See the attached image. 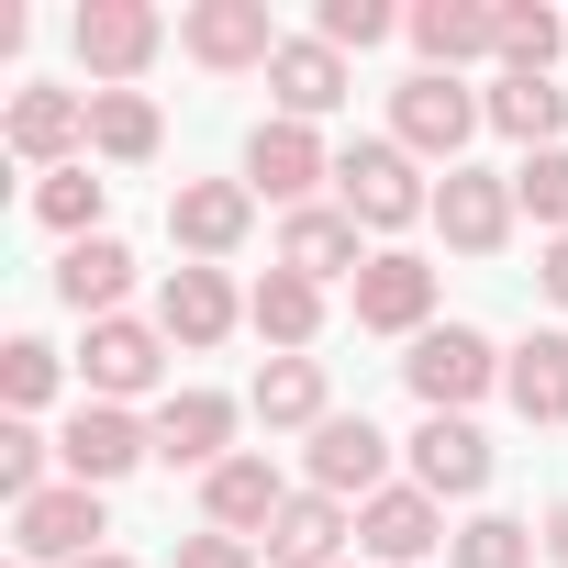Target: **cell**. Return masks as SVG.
<instances>
[{"label":"cell","mask_w":568,"mask_h":568,"mask_svg":"<svg viewBox=\"0 0 568 568\" xmlns=\"http://www.w3.org/2000/svg\"><path fill=\"white\" fill-rule=\"evenodd\" d=\"M568 45V23L546 12V0H501V79H546Z\"/></svg>","instance_id":"1f68e13d"},{"label":"cell","mask_w":568,"mask_h":568,"mask_svg":"<svg viewBox=\"0 0 568 568\" xmlns=\"http://www.w3.org/2000/svg\"><path fill=\"white\" fill-rule=\"evenodd\" d=\"M357 324L368 335H435V267L413 245H379L357 267Z\"/></svg>","instance_id":"7c38bea8"},{"label":"cell","mask_w":568,"mask_h":568,"mask_svg":"<svg viewBox=\"0 0 568 568\" xmlns=\"http://www.w3.org/2000/svg\"><path fill=\"white\" fill-rule=\"evenodd\" d=\"M234 324H245V302H234L223 267H168V291H156V335H168V346L201 357V346H223Z\"/></svg>","instance_id":"44dd1931"},{"label":"cell","mask_w":568,"mask_h":568,"mask_svg":"<svg viewBox=\"0 0 568 568\" xmlns=\"http://www.w3.org/2000/svg\"><path fill=\"white\" fill-rule=\"evenodd\" d=\"M45 457H57V435H34V424H0V490H12V513H23L34 490H57V479H45Z\"/></svg>","instance_id":"d590c367"},{"label":"cell","mask_w":568,"mask_h":568,"mask_svg":"<svg viewBox=\"0 0 568 568\" xmlns=\"http://www.w3.org/2000/svg\"><path fill=\"white\" fill-rule=\"evenodd\" d=\"M0 145H12L23 168H79L90 156V90H57V79H23L12 90V112H0Z\"/></svg>","instance_id":"5b68a950"},{"label":"cell","mask_w":568,"mask_h":568,"mask_svg":"<svg viewBox=\"0 0 568 568\" xmlns=\"http://www.w3.org/2000/svg\"><path fill=\"white\" fill-rule=\"evenodd\" d=\"M57 379H68V357H57L45 335H12V346H0V402H12V424H34V413L57 402Z\"/></svg>","instance_id":"4dcf8cb0"},{"label":"cell","mask_w":568,"mask_h":568,"mask_svg":"<svg viewBox=\"0 0 568 568\" xmlns=\"http://www.w3.org/2000/svg\"><path fill=\"white\" fill-rule=\"evenodd\" d=\"M335 179V156H324V134L313 123H291V112H267L256 134H245V190L256 201H291V212H313V190Z\"/></svg>","instance_id":"30bf717a"},{"label":"cell","mask_w":568,"mask_h":568,"mask_svg":"<svg viewBox=\"0 0 568 568\" xmlns=\"http://www.w3.org/2000/svg\"><path fill=\"white\" fill-rule=\"evenodd\" d=\"M302 468H313V490H335V501H379V490H390V435H379L368 413H335V424L302 446Z\"/></svg>","instance_id":"9a60e30c"},{"label":"cell","mask_w":568,"mask_h":568,"mask_svg":"<svg viewBox=\"0 0 568 568\" xmlns=\"http://www.w3.org/2000/svg\"><path fill=\"white\" fill-rule=\"evenodd\" d=\"M101 201H112V179H90V156H79V168H57V179H34V223H45V234H68V245H90V234H101Z\"/></svg>","instance_id":"f546056e"},{"label":"cell","mask_w":568,"mask_h":568,"mask_svg":"<svg viewBox=\"0 0 568 568\" xmlns=\"http://www.w3.org/2000/svg\"><path fill=\"white\" fill-rule=\"evenodd\" d=\"M490 123V101L468 90V79H435V68H413L402 90H390V145L402 156H435V168H468V134Z\"/></svg>","instance_id":"6da1fadb"},{"label":"cell","mask_w":568,"mask_h":568,"mask_svg":"<svg viewBox=\"0 0 568 568\" xmlns=\"http://www.w3.org/2000/svg\"><path fill=\"white\" fill-rule=\"evenodd\" d=\"M79 568H134V557H123V546H101V557H79Z\"/></svg>","instance_id":"ab89813d"},{"label":"cell","mask_w":568,"mask_h":568,"mask_svg":"<svg viewBox=\"0 0 568 568\" xmlns=\"http://www.w3.org/2000/svg\"><path fill=\"white\" fill-rule=\"evenodd\" d=\"M245 223H256V190H245V179H179V190H168V234H179L190 267H223V256L245 245Z\"/></svg>","instance_id":"8fae6325"},{"label":"cell","mask_w":568,"mask_h":568,"mask_svg":"<svg viewBox=\"0 0 568 568\" xmlns=\"http://www.w3.org/2000/svg\"><path fill=\"white\" fill-rule=\"evenodd\" d=\"M313 34H324L335 57H368V45H390V34H402V12H390V0H324Z\"/></svg>","instance_id":"e575fe53"},{"label":"cell","mask_w":568,"mask_h":568,"mask_svg":"<svg viewBox=\"0 0 568 568\" xmlns=\"http://www.w3.org/2000/svg\"><path fill=\"white\" fill-rule=\"evenodd\" d=\"M156 368H168V335H156V324H134V313L90 324V346H79L90 402H123V413H134V390H156Z\"/></svg>","instance_id":"5bb4252c"},{"label":"cell","mask_w":568,"mask_h":568,"mask_svg":"<svg viewBox=\"0 0 568 568\" xmlns=\"http://www.w3.org/2000/svg\"><path fill=\"white\" fill-rule=\"evenodd\" d=\"M278 513H291V479H278L256 446H234V457L201 479V524H212V535H267Z\"/></svg>","instance_id":"ac0fdd59"},{"label":"cell","mask_w":568,"mask_h":568,"mask_svg":"<svg viewBox=\"0 0 568 568\" xmlns=\"http://www.w3.org/2000/svg\"><path fill=\"white\" fill-rule=\"evenodd\" d=\"M513 168H446L435 179V234L457 245V256H501L513 245Z\"/></svg>","instance_id":"9c48e42d"},{"label":"cell","mask_w":568,"mask_h":568,"mask_svg":"<svg viewBox=\"0 0 568 568\" xmlns=\"http://www.w3.org/2000/svg\"><path fill=\"white\" fill-rule=\"evenodd\" d=\"M535 546H546L535 524H513V513H468L446 557H457V568H535Z\"/></svg>","instance_id":"d6a6232c"},{"label":"cell","mask_w":568,"mask_h":568,"mask_svg":"<svg viewBox=\"0 0 568 568\" xmlns=\"http://www.w3.org/2000/svg\"><path fill=\"white\" fill-rule=\"evenodd\" d=\"M368 223L346 212V201H313V212H291V223H278V267H291V278H313V291H324V278H346V291H357V267L379 256V245H357Z\"/></svg>","instance_id":"4fadbf2b"},{"label":"cell","mask_w":568,"mask_h":568,"mask_svg":"<svg viewBox=\"0 0 568 568\" xmlns=\"http://www.w3.org/2000/svg\"><path fill=\"white\" fill-rule=\"evenodd\" d=\"M402 379H413V402H424V413H468L479 390H501V346H490L479 324H435V335H413Z\"/></svg>","instance_id":"3957f363"},{"label":"cell","mask_w":568,"mask_h":568,"mask_svg":"<svg viewBox=\"0 0 568 568\" xmlns=\"http://www.w3.org/2000/svg\"><path fill=\"white\" fill-rule=\"evenodd\" d=\"M479 101H490V123H501V134H513L524 156L568 134V90H557V79H490Z\"/></svg>","instance_id":"83f0119b"},{"label":"cell","mask_w":568,"mask_h":568,"mask_svg":"<svg viewBox=\"0 0 568 568\" xmlns=\"http://www.w3.org/2000/svg\"><path fill=\"white\" fill-rule=\"evenodd\" d=\"M123 291H134V245H123V234H90V245H68V256H57V302H68V313L112 324V313H123Z\"/></svg>","instance_id":"cb8c5ba5"},{"label":"cell","mask_w":568,"mask_h":568,"mask_svg":"<svg viewBox=\"0 0 568 568\" xmlns=\"http://www.w3.org/2000/svg\"><path fill=\"white\" fill-rule=\"evenodd\" d=\"M357 546H368L379 568H413V557H435V546H446V501H435V490H413V479H390L379 501H357Z\"/></svg>","instance_id":"ffe728a7"},{"label":"cell","mask_w":568,"mask_h":568,"mask_svg":"<svg viewBox=\"0 0 568 568\" xmlns=\"http://www.w3.org/2000/svg\"><path fill=\"white\" fill-rule=\"evenodd\" d=\"M413 490L479 501V490H490V435H479L468 413H424V424H413Z\"/></svg>","instance_id":"2e32d148"},{"label":"cell","mask_w":568,"mask_h":568,"mask_svg":"<svg viewBox=\"0 0 568 568\" xmlns=\"http://www.w3.org/2000/svg\"><path fill=\"white\" fill-rule=\"evenodd\" d=\"M513 212H524L535 234H568V145H535V156L513 168Z\"/></svg>","instance_id":"836d02e7"},{"label":"cell","mask_w":568,"mask_h":568,"mask_svg":"<svg viewBox=\"0 0 568 568\" xmlns=\"http://www.w3.org/2000/svg\"><path fill=\"white\" fill-rule=\"evenodd\" d=\"M535 278H546V302L568 313V234H546V256H535Z\"/></svg>","instance_id":"74e56055"},{"label":"cell","mask_w":568,"mask_h":568,"mask_svg":"<svg viewBox=\"0 0 568 568\" xmlns=\"http://www.w3.org/2000/svg\"><path fill=\"white\" fill-rule=\"evenodd\" d=\"M245 413H256L267 435H324V424H335V402H324V357H267L256 390H245Z\"/></svg>","instance_id":"603a6c76"},{"label":"cell","mask_w":568,"mask_h":568,"mask_svg":"<svg viewBox=\"0 0 568 568\" xmlns=\"http://www.w3.org/2000/svg\"><path fill=\"white\" fill-rule=\"evenodd\" d=\"M501 390H513L524 424H568V335H524L501 357Z\"/></svg>","instance_id":"4316f807"},{"label":"cell","mask_w":568,"mask_h":568,"mask_svg":"<svg viewBox=\"0 0 568 568\" xmlns=\"http://www.w3.org/2000/svg\"><path fill=\"white\" fill-rule=\"evenodd\" d=\"M335 201H346L368 234H402V223H424V212H435V190H424V156H402L390 134H357V145L335 156Z\"/></svg>","instance_id":"7a4b0ae2"},{"label":"cell","mask_w":568,"mask_h":568,"mask_svg":"<svg viewBox=\"0 0 568 568\" xmlns=\"http://www.w3.org/2000/svg\"><path fill=\"white\" fill-rule=\"evenodd\" d=\"M68 34H79V68L101 90H134L156 68V45H168V12H156V0H79Z\"/></svg>","instance_id":"277c9868"},{"label":"cell","mask_w":568,"mask_h":568,"mask_svg":"<svg viewBox=\"0 0 568 568\" xmlns=\"http://www.w3.org/2000/svg\"><path fill=\"white\" fill-rule=\"evenodd\" d=\"M179 568H256V546H245V535H212V524H201V535H179Z\"/></svg>","instance_id":"8d00e7d4"},{"label":"cell","mask_w":568,"mask_h":568,"mask_svg":"<svg viewBox=\"0 0 568 568\" xmlns=\"http://www.w3.org/2000/svg\"><path fill=\"white\" fill-rule=\"evenodd\" d=\"M101 535H112V513H101V490H79V479H57V490H34V501L12 513V557H23V568H79V557H101Z\"/></svg>","instance_id":"8992f818"},{"label":"cell","mask_w":568,"mask_h":568,"mask_svg":"<svg viewBox=\"0 0 568 568\" xmlns=\"http://www.w3.org/2000/svg\"><path fill=\"white\" fill-rule=\"evenodd\" d=\"M267 90H278V112H291V123H324V112L346 101V57H335L324 34H291V45L267 57Z\"/></svg>","instance_id":"d4e9b609"},{"label":"cell","mask_w":568,"mask_h":568,"mask_svg":"<svg viewBox=\"0 0 568 568\" xmlns=\"http://www.w3.org/2000/svg\"><path fill=\"white\" fill-rule=\"evenodd\" d=\"M546 557H557V568H568V501H557V513H546Z\"/></svg>","instance_id":"f35d334b"},{"label":"cell","mask_w":568,"mask_h":568,"mask_svg":"<svg viewBox=\"0 0 568 568\" xmlns=\"http://www.w3.org/2000/svg\"><path fill=\"white\" fill-rule=\"evenodd\" d=\"M346 535H357V501L291 490V513L267 524V568H346Z\"/></svg>","instance_id":"7402d4cb"},{"label":"cell","mask_w":568,"mask_h":568,"mask_svg":"<svg viewBox=\"0 0 568 568\" xmlns=\"http://www.w3.org/2000/svg\"><path fill=\"white\" fill-rule=\"evenodd\" d=\"M278 45H291V34L267 23V0H201V12H179V57L212 68V79H245V68H267Z\"/></svg>","instance_id":"ba28073f"},{"label":"cell","mask_w":568,"mask_h":568,"mask_svg":"<svg viewBox=\"0 0 568 568\" xmlns=\"http://www.w3.org/2000/svg\"><path fill=\"white\" fill-rule=\"evenodd\" d=\"M402 34H413V57L435 79H457L468 57H501V0H413Z\"/></svg>","instance_id":"e0dca14e"},{"label":"cell","mask_w":568,"mask_h":568,"mask_svg":"<svg viewBox=\"0 0 568 568\" xmlns=\"http://www.w3.org/2000/svg\"><path fill=\"white\" fill-rule=\"evenodd\" d=\"M156 101L145 90H90V156H112V168H145L156 156Z\"/></svg>","instance_id":"f1b7e54d"},{"label":"cell","mask_w":568,"mask_h":568,"mask_svg":"<svg viewBox=\"0 0 568 568\" xmlns=\"http://www.w3.org/2000/svg\"><path fill=\"white\" fill-rule=\"evenodd\" d=\"M156 457V435L123 413V402H79L68 424H57V468L79 479V490H112V479H134Z\"/></svg>","instance_id":"52a82bcc"},{"label":"cell","mask_w":568,"mask_h":568,"mask_svg":"<svg viewBox=\"0 0 568 568\" xmlns=\"http://www.w3.org/2000/svg\"><path fill=\"white\" fill-rule=\"evenodd\" d=\"M145 435H156L168 468H201V479H212V468L234 457V402H223V390H168V402L145 413Z\"/></svg>","instance_id":"d6986e66"},{"label":"cell","mask_w":568,"mask_h":568,"mask_svg":"<svg viewBox=\"0 0 568 568\" xmlns=\"http://www.w3.org/2000/svg\"><path fill=\"white\" fill-rule=\"evenodd\" d=\"M245 324H256L278 357H302V346L324 335V291H313V278H291V267H267L256 291H245Z\"/></svg>","instance_id":"484cf974"}]
</instances>
